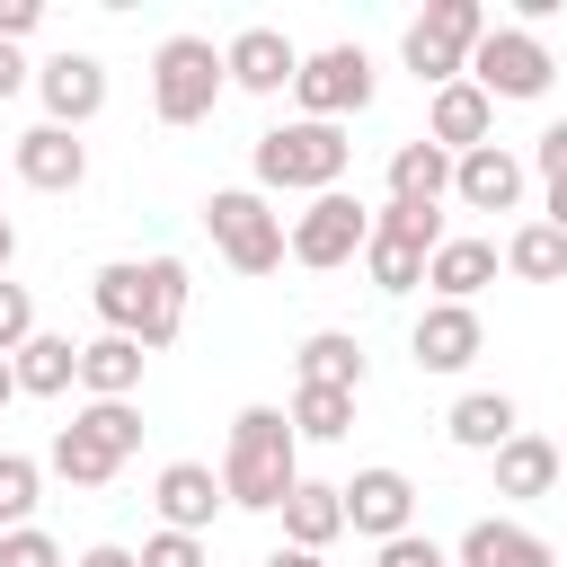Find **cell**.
Returning a JSON list of instances; mask_svg holds the SVG:
<instances>
[{
	"mask_svg": "<svg viewBox=\"0 0 567 567\" xmlns=\"http://www.w3.org/2000/svg\"><path fill=\"white\" fill-rule=\"evenodd\" d=\"M186 292H195V284H186L177 257H115V266L89 275V301H97L106 337H133L142 354L177 346V328H186Z\"/></svg>",
	"mask_w": 567,
	"mask_h": 567,
	"instance_id": "cell-1",
	"label": "cell"
},
{
	"mask_svg": "<svg viewBox=\"0 0 567 567\" xmlns=\"http://www.w3.org/2000/svg\"><path fill=\"white\" fill-rule=\"evenodd\" d=\"M301 487V434L284 408H239L230 416V452H221V496L248 514H284V496Z\"/></svg>",
	"mask_w": 567,
	"mask_h": 567,
	"instance_id": "cell-2",
	"label": "cell"
},
{
	"mask_svg": "<svg viewBox=\"0 0 567 567\" xmlns=\"http://www.w3.org/2000/svg\"><path fill=\"white\" fill-rule=\"evenodd\" d=\"M346 159H354L346 124H310V115L257 133V151H248L257 195H337V186H346Z\"/></svg>",
	"mask_w": 567,
	"mask_h": 567,
	"instance_id": "cell-3",
	"label": "cell"
},
{
	"mask_svg": "<svg viewBox=\"0 0 567 567\" xmlns=\"http://www.w3.org/2000/svg\"><path fill=\"white\" fill-rule=\"evenodd\" d=\"M221 89H230V71H221L213 35H168L151 53V115L159 124H204L221 106Z\"/></svg>",
	"mask_w": 567,
	"mask_h": 567,
	"instance_id": "cell-4",
	"label": "cell"
},
{
	"mask_svg": "<svg viewBox=\"0 0 567 567\" xmlns=\"http://www.w3.org/2000/svg\"><path fill=\"white\" fill-rule=\"evenodd\" d=\"M204 230H213V248L230 257V275H275V266L292 257V230H284V213H275L257 186L204 195Z\"/></svg>",
	"mask_w": 567,
	"mask_h": 567,
	"instance_id": "cell-5",
	"label": "cell"
},
{
	"mask_svg": "<svg viewBox=\"0 0 567 567\" xmlns=\"http://www.w3.org/2000/svg\"><path fill=\"white\" fill-rule=\"evenodd\" d=\"M496 18L478 9V0H434L408 35H399V53H408V71L416 80H434V89H452V80H470V53H478V35H487Z\"/></svg>",
	"mask_w": 567,
	"mask_h": 567,
	"instance_id": "cell-6",
	"label": "cell"
},
{
	"mask_svg": "<svg viewBox=\"0 0 567 567\" xmlns=\"http://www.w3.org/2000/svg\"><path fill=\"white\" fill-rule=\"evenodd\" d=\"M292 97H301L310 124H346V115H363V106H372V53H363V44H319V53H301Z\"/></svg>",
	"mask_w": 567,
	"mask_h": 567,
	"instance_id": "cell-7",
	"label": "cell"
},
{
	"mask_svg": "<svg viewBox=\"0 0 567 567\" xmlns=\"http://www.w3.org/2000/svg\"><path fill=\"white\" fill-rule=\"evenodd\" d=\"M372 248V213H363V195H310L301 213H292V266H310V275H328V266H346V257H363Z\"/></svg>",
	"mask_w": 567,
	"mask_h": 567,
	"instance_id": "cell-8",
	"label": "cell"
},
{
	"mask_svg": "<svg viewBox=\"0 0 567 567\" xmlns=\"http://www.w3.org/2000/svg\"><path fill=\"white\" fill-rule=\"evenodd\" d=\"M549 44L532 35V27H487L478 35V53H470V80L487 89V97H540L549 89Z\"/></svg>",
	"mask_w": 567,
	"mask_h": 567,
	"instance_id": "cell-9",
	"label": "cell"
},
{
	"mask_svg": "<svg viewBox=\"0 0 567 567\" xmlns=\"http://www.w3.org/2000/svg\"><path fill=\"white\" fill-rule=\"evenodd\" d=\"M35 97H44V124L80 133L106 106V62L97 53H53V62H35Z\"/></svg>",
	"mask_w": 567,
	"mask_h": 567,
	"instance_id": "cell-10",
	"label": "cell"
},
{
	"mask_svg": "<svg viewBox=\"0 0 567 567\" xmlns=\"http://www.w3.org/2000/svg\"><path fill=\"white\" fill-rule=\"evenodd\" d=\"M478 346H487V328H478V310H470V301H425V319L408 328L416 372H470V363H478Z\"/></svg>",
	"mask_w": 567,
	"mask_h": 567,
	"instance_id": "cell-11",
	"label": "cell"
},
{
	"mask_svg": "<svg viewBox=\"0 0 567 567\" xmlns=\"http://www.w3.org/2000/svg\"><path fill=\"white\" fill-rule=\"evenodd\" d=\"M408 514H416L408 470L372 461V470H354V478H346V532H363V540H399V532H408Z\"/></svg>",
	"mask_w": 567,
	"mask_h": 567,
	"instance_id": "cell-12",
	"label": "cell"
},
{
	"mask_svg": "<svg viewBox=\"0 0 567 567\" xmlns=\"http://www.w3.org/2000/svg\"><path fill=\"white\" fill-rule=\"evenodd\" d=\"M221 71H230V89L275 97V89H292V80H301V53H292V35H284V27H239V35L221 44Z\"/></svg>",
	"mask_w": 567,
	"mask_h": 567,
	"instance_id": "cell-13",
	"label": "cell"
},
{
	"mask_svg": "<svg viewBox=\"0 0 567 567\" xmlns=\"http://www.w3.org/2000/svg\"><path fill=\"white\" fill-rule=\"evenodd\" d=\"M487 124H496V97L478 89V80H452V89H434V106H425V142L434 151H487Z\"/></svg>",
	"mask_w": 567,
	"mask_h": 567,
	"instance_id": "cell-14",
	"label": "cell"
},
{
	"mask_svg": "<svg viewBox=\"0 0 567 567\" xmlns=\"http://www.w3.org/2000/svg\"><path fill=\"white\" fill-rule=\"evenodd\" d=\"M452 567H558V549L532 532V523H505V514H478L452 549Z\"/></svg>",
	"mask_w": 567,
	"mask_h": 567,
	"instance_id": "cell-15",
	"label": "cell"
},
{
	"mask_svg": "<svg viewBox=\"0 0 567 567\" xmlns=\"http://www.w3.org/2000/svg\"><path fill=\"white\" fill-rule=\"evenodd\" d=\"M452 195H461L470 213H514V204H523V159L496 151V142H487V151H461V159H452Z\"/></svg>",
	"mask_w": 567,
	"mask_h": 567,
	"instance_id": "cell-16",
	"label": "cell"
},
{
	"mask_svg": "<svg viewBox=\"0 0 567 567\" xmlns=\"http://www.w3.org/2000/svg\"><path fill=\"white\" fill-rule=\"evenodd\" d=\"M151 496H159V532H204L213 505H230L221 496V470H204V461H168Z\"/></svg>",
	"mask_w": 567,
	"mask_h": 567,
	"instance_id": "cell-17",
	"label": "cell"
},
{
	"mask_svg": "<svg viewBox=\"0 0 567 567\" xmlns=\"http://www.w3.org/2000/svg\"><path fill=\"white\" fill-rule=\"evenodd\" d=\"M18 177H27L35 195H71V186L89 177V151H80L62 124H35V133H18Z\"/></svg>",
	"mask_w": 567,
	"mask_h": 567,
	"instance_id": "cell-18",
	"label": "cell"
},
{
	"mask_svg": "<svg viewBox=\"0 0 567 567\" xmlns=\"http://www.w3.org/2000/svg\"><path fill=\"white\" fill-rule=\"evenodd\" d=\"M443 434H452L461 452H505V443L523 434V408H514L505 390H461L452 416H443Z\"/></svg>",
	"mask_w": 567,
	"mask_h": 567,
	"instance_id": "cell-19",
	"label": "cell"
},
{
	"mask_svg": "<svg viewBox=\"0 0 567 567\" xmlns=\"http://www.w3.org/2000/svg\"><path fill=\"white\" fill-rule=\"evenodd\" d=\"M496 239H443L434 257H425V284H434V301H478L487 284H496Z\"/></svg>",
	"mask_w": 567,
	"mask_h": 567,
	"instance_id": "cell-20",
	"label": "cell"
},
{
	"mask_svg": "<svg viewBox=\"0 0 567 567\" xmlns=\"http://www.w3.org/2000/svg\"><path fill=\"white\" fill-rule=\"evenodd\" d=\"M44 470H53V478H71V487H106V478L124 470V452H115L89 416H71V425L53 434V452H44Z\"/></svg>",
	"mask_w": 567,
	"mask_h": 567,
	"instance_id": "cell-21",
	"label": "cell"
},
{
	"mask_svg": "<svg viewBox=\"0 0 567 567\" xmlns=\"http://www.w3.org/2000/svg\"><path fill=\"white\" fill-rule=\"evenodd\" d=\"M337 532H346V487L301 478V487L284 496V540H292V549H328Z\"/></svg>",
	"mask_w": 567,
	"mask_h": 567,
	"instance_id": "cell-22",
	"label": "cell"
},
{
	"mask_svg": "<svg viewBox=\"0 0 567 567\" xmlns=\"http://www.w3.org/2000/svg\"><path fill=\"white\" fill-rule=\"evenodd\" d=\"M142 363H151V354H142L133 337H89V346H80V390H89V399H133V390H142Z\"/></svg>",
	"mask_w": 567,
	"mask_h": 567,
	"instance_id": "cell-23",
	"label": "cell"
},
{
	"mask_svg": "<svg viewBox=\"0 0 567 567\" xmlns=\"http://www.w3.org/2000/svg\"><path fill=\"white\" fill-rule=\"evenodd\" d=\"M443 195H452V151L399 142L390 151V204H443Z\"/></svg>",
	"mask_w": 567,
	"mask_h": 567,
	"instance_id": "cell-24",
	"label": "cell"
},
{
	"mask_svg": "<svg viewBox=\"0 0 567 567\" xmlns=\"http://www.w3.org/2000/svg\"><path fill=\"white\" fill-rule=\"evenodd\" d=\"M292 372H301L310 390H363V346H354L346 328H319V337H301Z\"/></svg>",
	"mask_w": 567,
	"mask_h": 567,
	"instance_id": "cell-25",
	"label": "cell"
},
{
	"mask_svg": "<svg viewBox=\"0 0 567 567\" xmlns=\"http://www.w3.org/2000/svg\"><path fill=\"white\" fill-rule=\"evenodd\" d=\"M9 363H18V390H27V399H62V390L80 381V346H71V337H44V328H35Z\"/></svg>",
	"mask_w": 567,
	"mask_h": 567,
	"instance_id": "cell-26",
	"label": "cell"
},
{
	"mask_svg": "<svg viewBox=\"0 0 567 567\" xmlns=\"http://www.w3.org/2000/svg\"><path fill=\"white\" fill-rule=\"evenodd\" d=\"M558 487V443L549 434H514L496 452V496H549Z\"/></svg>",
	"mask_w": 567,
	"mask_h": 567,
	"instance_id": "cell-27",
	"label": "cell"
},
{
	"mask_svg": "<svg viewBox=\"0 0 567 567\" xmlns=\"http://www.w3.org/2000/svg\"><path fill=\"white\" fill-rule=\"evenodd\" d=\"M505 275H523V284H567V230L523 221V230L505 239Z\"/></svg>",
	"mask_w": 567,
	"mask_h": 567,
	"instance_id": "cell-28",
	"label": "cell"
},
{
	"mask_svg": "<svg viewBox=\"0 0 567 567\" xmlns=\"http://www.w3.org/2000/svg\"><path fill=\"white\" fill-rule=\"evenodd\" d=\"M425 257H434V248L372 230V248H363V275H372V292H416V284H425Z\"/></svg>",
	"mask_w": 567,
	"mask_h": 567,
	"instance_id": "cell-29",
	"label": "cell"
},
{
	"mask_svg": "<svg viewBox=\"0 0 567 567\" xmlns=\"http://www.w3.org/2000/svg\"><path fill=\"white\" fill-rule=\"evenodd\" d=\"M292 434H310V443H337V434H354V390H292Z\"/></svg>",
	"mask_w": 567,
	"mask_h": 567,
	"instance_id": "cell-30",
	"label": "cell"
},
{
	"mask_svg": "<svg viewBox=\"0 0 567 567\" xmlns=\"http://www.w3.org/2000/svg\"><path fill=\"white\" fill-rule=\"evenodd\" d=\"M35 487H44V470L27 452H0V532H18L35 514Z\"/></svg>",
	"mask_w": 567,
	"mask_h": 567,
	"instance_id": "cell-31",
	"label": "cell"
},
{
	"mask_svg": "<svg viewBox=\"0 0 567 567\" xmlns=\"http://www.w3.org/2000/svg\"><path fill=\"white\" fill-rule=\"evenodd\" d=\"M372 230L416 239V248H443V204H381V213H372Z\"/></svg>",
	"mask_w": 567,
	"mask_h": 567,
	"instance_id": "cell-32",
	"label": "cell"
},
{
	"mask_svg": "<svg viewBox=\"0 0 567 567\" xmlns=\"http://www.w3.org/2000/svg\"><path fill=\"white\" fill-rule=\"evenodd\" d=\"M0 567H62V540L35 532V523H18V532H0Z\"/></svg>",
	"mask_w": 567,
	"mask_h": 567,
	"instance_id": "cell-33",
	"label": "cell"
},
{
	"mask_svg": "<svg viewBox=\"0 0 567 567\" xmlns=\"http://www.w3.org/2000/svg\"><path fill=\"white\" fill-rule=\"evenodd\" d=\"M27 337H35V292H27V284H9V275H0V354H18V346H27Z\"/></svg>",
	"mask_w": 567,
	"mask_h": 567,
	"instance_id": "cell-34",
	"label": "cell"
},
{
	"mask_svg": "<svg viewBox=\"0 0 567 567\" xmlns=\"http://www.w3.org/2000/svg\"><path fill=\"white\" fill-rule=\"evenodd\" d=\"M142 567H213V558H204L195 532H151V540H142Z\"/></svg>",
	"mask_w": 567,
	"mask_h": 567,
	"instance_id": "cell-35",
	"label": "cell"
},
{
	"mask_svg": "<svg viewBox=\"0 0 567 567\" xmlns=\"http://www.w3.org/2000/svg\"><path fill=\"white\" fill-rule=\"evenodd\" d=\"M372 567H452V558H443L434 540H416V532H399V540H381V558H372Z\"/></svg>",
	"mask_w": 567,
	"mask_h": 567,
	"instance_id": "cell-36",
	"label": "cell"
},
{
	"mask_svg": "<svg viewBox=\"0 0 567 567\" xmlns=\"http://www.w3.org/2000/svg\"><path fill=\"white\" fill-rule=\"evenodd\" d=\"M532 168H540L549 186H567V115H558V124H549V133L532 142Z\"/></svg>",
	"mask_w": 567,
	"mask_h": 567,
	"instance_id": "cell-37",
	"label": "cell"
},
{
	"mask_svg": "<svg viewBox=\"0 0 567 567\" xmlns=\"http://www.w3.org/2000/svg\"><path fill=\"white\" fill-rule=\"evenodd\" d=\"M35 27H44V0H0V44H18Z\"/></svg>",
	"mask_w": 567,
	"mask_h": 567,
	"instance_id": "cell-38",
	"label": "cell"
},
{
	"mask_svg": "<svg viewBox=\"0 0 567 567\" xmlns=\"http://www.w3.org/2000/svg\"><path fill=\"white\" fill-rule=\"evenodd\" d=\"M80 567H142V549H124V540H97V549H80Z\"/></svg>",
	"mask_w": 567,
	"mask_h": 567,
	"instance_id": "cell-39",
	"label": "cell"
},
{
	"mask_svg": "<svg viewBox=\"0 0 567 567\" xmlns=\"http://www.w3.org/2000/svg\"><path fill=\"white\" fill-rule=\"evenodd\" d=\"M27 89V62H18V44H0V97H18Z\"/></svg>",
	"mask_w": 567,
	"mask_h": 567,
	"instance_id": "cell-40",
	"label": "cell"
},
{
	"mask_svg": "<svg viewBox=\"0 0 567 567\" xmlns=\"http://www.w3.org/2000/svg\"><path fill=\"white\" fill-rule=\"evenodd\" d=\"M257 567H319V549H292V540H284V549H266Z\"/></svg>",
	"mask_w": 567,
	"mask_h": 567,
	"instance_id": "cell-41",
	"label": "cell"
},
{
	"mask_svg": "<svg viewBox=\"0 0 567 567\" xmlns=\"http://www.w3.org/2000/svg\"><path fill=\"white\" fill-rule=\"evenodd\" d=\"M549 230H567V186H549Z\"/></svg>",
	"mask_w": 567,
	"mask_h": 567,
	"instance_id": "cell-42",
	"label": "cell"
},
{
	"mask_svg": "<svg viewBox=\"0 0 567 567\" xmlns=\"http://www.w3.org/2000/svg\"><path fill=\"white\" fill-rule=\"evenodd\" d=\"M9 399H18V363L0 354V408H9Z\"/></svg>",
	"mask_w": 567,
	"mask_h": 567,
	"instance_id": "cell-43",
	"label": "cell"
},
{
	"mask_svg": "<svg viewBox=\"0 0 567 567\" xmlns=\"http://www.w3.org/2000/svg\"><path fill=\"white\" fill-rule=\"evenodd\" d=\"M9 257H18V230H9V213H0V275H9Z\"/></svg>",
	"mask_w": 567,
	"mask_h": 567,
	"instance_id": "cell-44",
	"label": "cell"
},
{
	"mask_svg": "<svg viewBox=\"0 0 567 567\" xmlns=\"http://www.w3.org/2000/svg\"><path fill=\"white\" fill-rule=\"evenodd\" d=\"M558 478H567V443H558Z\"/></svg>",
	"mask_w": 567,
	"mask_h": 567,
	"instance_id": "cell-45",
	"label": "cell"
}]
</instances>
